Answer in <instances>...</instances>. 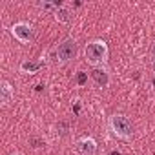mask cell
I'll return each instance as SVG.
<instances>
[{"mask_svg":"<svg viewBox=\"0 0 155 155\" xmlns=\"http://www.w3.org/2000/svg\"><path fill=\"white\" fill-rule=\"evenodd\" d=\"M84 55H86V60H88L91 66L101 68V66L108 60L110 51H108V46H106L104 40H93V42H90V44L86 46Z\"/></svg>","mask_w":155,"mask_h":155,"instance_id":"1","label":"cell"},{"mask_svg":"<svg viewBox=\"0 0 155 155\" xmlns=\"http://www.w3.org/2000/svg\"><path fill=\"white\" fill-rule=\"evenodd\" d=\"M110 128H111L113 135L122 140H130L133 137V126L128 120V117H124V115H113L110 119Z\"/></svg>","mask_w":155,"mask_h":155,"instance_id":"2","label":"cell"},{"mask_svg":"<svg viewBox=\"0 0 155 155\" xmlns=\"http://www.w3.org/2000/svg\"><path fill=\"white\" fill-rule=\"evenodd\" d=\"M75 57H77V42L73 38H68V40L58 44V48H57V60L60 64H66V62L73 60Z\"/></svg>","mask_w":155,"mask_h":155,"instance_id":"3","label":"cell"},{"mask_svg":"<svg viewBox=\"0 0 155 155\" xmlns=\"http://www.w3.org/2000/svg\"><path fill=\"white\" fill-rule=\"evenodd\" d=\"M11 33H13V37H15L18 42H22V44H28V42L33 40V28H31L29 24H26V22H17V24L11 28Z\"/></svg>","mask_w":155,"mask_h":155,"instance_id":"4","label":"cell"},{"mask_svg":"<svg viewBox=\"0 0 155 155\" xmlns=\"http://www.w3.org/2000/svg\"><path fill=\"white\" fill-rule=\"evenodd\" d=\"M77 151L81 155H95L97 153V142L91 137H82L77 142Z\"/></svg>","mask_w":155,"mask_h":155,"instance_id":"5","label":"cell"},{"mask_svg":"<svg viewBox=\"0 0 155 155\" xmlns=\"http://www.w3.org/2000/svg\"><path fill=\"white\" fill-rule=\"evenodd\" d=\"M91 79L95 81V84L99 88H108L110 86V73L104 68H95L91 71Z\"/></svg>","mask_w":155,"mask_h":155,"instance_id":"6","label":"cell"},{"mask_svg":"<svg viewBox=\"0 0 155 155\" xmlns=\"http://www.w3.org/2000/svg\"><path fill=\"white\" fill-rule=\"evenodd\" d=\"M15 97V90L11 88V84L8 81H2L0 82V104L2 106H8Z\"/></svg>","mask_w":155,"mask_h":155,"instance_id":"7","label":"cell"},{"mask_svg":"<svg viewBox=\"0 0 155 155\" xmlns=\"http://www.w3.org/2000/svg\"><path fill=\"white\" fill-rule=\"evenodd\" d=\"M55 18H57L58 22H62V24L69 22V18H71L69 9H66V8H58V9H57V13H55Z\"/></svg>","mask_w":155,"mask_h":155,"instance_id":"8","label":"cell"},{"mask_svg":"<svg viewBox=\"0 0 155 155\" xmlns=\"http://www.w3.org/2000/svg\"><path fill=\"white\" fill-rule=\"evenodd\" d=\"M40 68H42L40 62H29V60H26V62L20 64V69L26 71V73H33V71H37V69H40Z\"/></svg>","mask_w":155,"mask_h":155,"instance_id":"9","label":"cell"},{"mask_svg":"<svg viewBox=\"0 0 155 155\" xmlns=\"http://www.w3.org/2000/svg\"><path fill=\"white\" fill-rule=\"evenodd\" d=\"M44 11H53V13H57V9L60 8V4L58 2H40L38 4Z\"/></svg>","mask_w":155,"mask_h":155,"instance_id":"10","label":"cell"},{"mask_svg":"<svg viewBox=\"0 0 155 155\" xmlns=\"http://www.w3.org/2000/svg\"><path fill=\"white\" fill-rule=\"evenodd\" d=\"M57 130H58V133H60L62 137H66L68 131H69V124H68V122H58V124H57Z\"/></svg>","mask_w":155,"mask_h":155,"instance_id":"11","label":"cell"},{"mask_svg":"<svg viewBox=\"0 0 155 155\" xmlns=\"http://www.w3.org/2000/svg\"><path fill=\"white\" fill-rule=\"evenodd\" d=\"M88 81V77H86V73H79V84H84Z\"/></svg>","mask_w":155,"mask_h":155,"instance_id":"12","label":"cell"},{"mask_svg":"<svg viewBox=\"0 0 155 155\" xmlns=\"http://www.w3.org/2000/svg\"><path fill=\"white\" fill-rule=\"evenodd\" d=\"M11 155H22V153H20V151H15V153H11Z\"/></svg>","mask_w":155,"mask_h":155,"instance_id":"13","label":"cell"}]
</instances>
